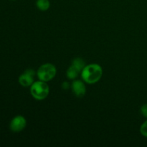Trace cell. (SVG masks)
<instances>
[{
	"label": "cell",
	"mask_w": 147,
	"mask_h": 147,
	"mask_svg": "<svg viewBox=\"0 0 147 147\" xmlns=\"http://www.w3.org/2000/svg\"><path fill=\"white\" fill-rule=\"evenodd\" d=\"M140 133L142 136L147 138V119L141 126Z\"/></svg>",
	"instance_id": "10"
},
{
	"label": "cell",
	"mask_w": 147,
	"mask_h": 147,
	"mask_svg": "<svg viewBox=\"0 0 147 147\" xmlns=\"http://www.w3.org/2000/svg\"><path fill=\"white\" fill-rule=\"evenodd\" d=\"M140 112L144 117L146 118L147 119V103H146V104H144L143 106H141Z\"/></svg>",
	"instance_id": "11"
},
{
	"label": "cell",
	"mask_w": 147,
	"mask_h": 147,
	"mask_svg": "<svg viewBox=\"0 0 147 147\" xmlns=\"http://www.w3.org/2000/svg\"><path fill=\"white\" fill-rule=\"evenodd\" d=\"M36 6L40 11H45L50 7V1L49 0H37Z\"/></svg>",
	"instance_id": "8"
},
{
	"label": "cell",
	"mask_w": 147,
	"mask_h": 147,
	"mask_svg": "<svg viewBox=\"0 0 147 147\" xmlns=\"http://www.w3.org/2000/svg\"><path fill=\"white\" fill-rule=\"evenodd\" d=\"M35 74H37V73L34 70L31 68L27 69L19 77V83L23 87H30L34 82V79Z\"/></svg>",
	"instance_id": "4"
},
{
	"label": "cell",
	"mask_w": 147,
	"mask_h": 147,
	"mask_svg": "<svg viewBox=\"0 0 147 147\" xmlns=\"http://www.w3.org/2000/svg\"><path fill=\"white\" fill-rule=\"evenodd\" d=\"M36 73L39 80L49 82L55 77L57 74V68L52 63H45L39 67Z\"/></svg>",
	"instance_id": "3"
},
{
	"label": "cell",
	"mask_w": 147,
	"mask_h": 147,
	"mask_svg": "<svg viewBox=\"0 0 147 147\" xmlns=\"http://www.w3.org/2000/svg\"><path fill=\"white\" fill-rule=\"evenodd\" d=\"M27 126V120L21 115H18L13 118L9 123L10 130L14 133H18L25 129Z\"/></svg>",
	"instance_id": "5"
},
{
	"label": "cell",
	"mask_w": 147,
	"mask_h": 147,
	"mask_svg": "<svg viewBox=\"0 0 147 147\" xmlns=\"http://www.w3.org/2000/svg\"><path fill=\"white\" fill-rule=\"evenodd\" d=\"M80 73V72L78 71L75 67H73V66L70 65V67L67 68V71H66V76H67V78H69L70 80H76Z\"/></svg>",
	"instance_id": "9"
},
{
	"label": "cell",
	"mask_w": 147,
	"mask_h": 147,
	"mask_svg": "<svg viewBox=\"0 0 147 147\" xmlns=\"http://www.w3.org/2000/svg\"><path fill=\"white\" fill-rule=\"evenodd\" d=\"M11 1H16V0H11Z\"/></svg>",
	"instance_id": "13"
},
{
	"label": "cell",
	"mask_w": 147,
	"mask_h": 147,
	"mask_svg": "<svg viewBox=\"0 0 147 147\" xmlns=\"http://www.w3.org/2000/svg\"><path fill=\"white\" fill-rule=\"evenodd\" d=\"M30 93L36 100H44L50 93V87L47 84V82L39 80L34 81L30 86Z\"/></svg>",
	"instance_id": "2"
},
{
	"label": "cell",
	"mask_w": 147,
	"mask_h": 147,
	"mask_svg": "<svg viewBox=\"0 0 147 147\" xmlns=\"http://www.w3.org/2000/svg\"><path fill=\"white\" fill-rule=\"evenodd\" d=\"M70 65L73 66L78 71H79L81 73L82 70L86 67V62H85V60L83 58H81V57H76V58L73 59Z\"/></svg>",
	"instance_id": "7"
},
{
	"label": "cell",
	"mask_w": 147,
	"mask_h": 147,
	"mask_svg": "<svg viewBox=\"0 0 147 147\" xmlns=\"http://www.w3.org/2000/svg\"><path fill=\"white\" fill-rule=\"evenodd\" d=\"M82 80L88 84H95L98 83L103 76V68L97 63L86 65L82 70Z\"/></svg>",
	"instance_id": "1"
},
{
	"label": "cell",
	"mask_w": 147,
	"mask_h": 147,
	"mask_svg": "<svg viewBox=\"0 0 147 147\" xmlns=\"http://www.w3.org/2000/svg\"><path fill=\"white\" fill-rule=\"evenodd\" d=\"M69 83H67V82H64L63 83H62V88H63V89H65V90H66V89L67 88H69Z\"/></svg>",
	"instance_id": "12"
},
{
	"label": "cell",
	"mask_w": 147,
	"mask_h": 147,
	"mask_svg": "<svg viewBox=\"0 0 147 147\" xmlns=\"http://www.w3.org/2000/svg\"><path fill=\"white\" fill-rule=\"evenodd\" d=\"M71 90L76 97H83L86 93V87L84 81L80 80H74L71 84Z\"/></svg>",
	"instance_id": "6"
}]
</instances>
